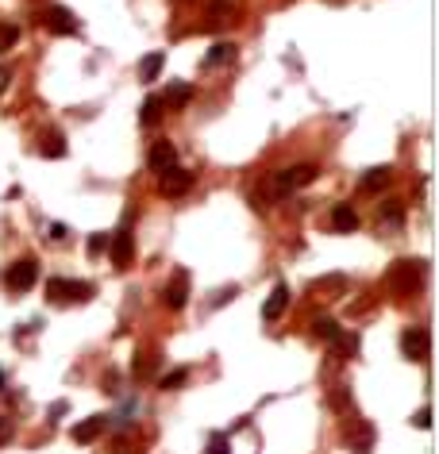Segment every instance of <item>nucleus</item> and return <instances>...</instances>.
Instances as JSON below:
<instances>
[{"instance_id": "f257e3e1", "label": "nucleus", "mask_w": 439, "mask_h": 454, "mask_svg": "<svg viewBox=\"0 0 439 454\" xmlns=\"http://www.w3.org/2000/svg\"><path fill=\"white\" fill-rule=\"evenodd\" d=\"M39 23L50 31V35H78V16L69 8H62V4H50V8H43L39 12Z\"/></svg>"}, {"instance_id": "f03ea898", "label": "nucleus", "mask_w": 439, "mask_h": 454, "mask_svg": "<svg viewBox=\"0 0 439 454\" xmlns=\"http://www.w3.org/2000/svg\"><path fill=\"white\" fill-rule=\"evenodd\" d=\"M35 277H39V266H35V258H23V262H16V266L4 273V285H8L12 293H27L31 285H35Z\"/></svg>"}, {"instance_id": "7ed1b4c3", "label": "nucleus", "mask_w": 439, "mask_h": 454, "mask_svg": "<svg viewBox=\"0 0 439 454\" xmlns=\"http://www.w3.org/2000/svg\"><path fill=\"white\" fill-rule=\"evenodd\" d=\"M316 181V166H289V170H282L278 174V193H293V189H301V185Z\"/></svg>"}, {"instance_id": "20e7f679", "label": "nucleus", "mask_w": 439, "mask_h": 454, "mask_svg": "<svg viewBox=\"0 0 439 454\" xmlns=\"http://www.w3.org/2000/svg\"><path fill=\"white\" fill-rule=\"evenodd\" d=\"M174 162H177V150H174V143H170V139H158V143L150 146V155H146V166H150V170H158V174H162V170H170Z\"/></svg>"}, {"instance_id": "39448f33", "label": "nucleus", "mask_w": 439, "mask_h": 454, "mask_svg": "<svg viewBox=\"0 0 439 454\" xmlns=\"http://www.w3.org/2000/svg\"><path fill=\"white\" fill-rule=\"evenodd\" d=\"M108 254H112V262L116 266H127L131 262V231H120V235H108Z\"/></svg>"}, {"instance_id": "423d86ee", "label": "nucleus", "mask_w": 439, "mask_h": 454, "mask_svg": "<svg viewBox=\"0 0 439 454\" xmlns=\"http://www.w3.org/2000/svg\"><path fill=\"white\" fill-rule=\"evenodd\" d=\"M162 193H170V196H181L189 189V185H193V177L185 174V170H174V166H170V170H162Z\"/></svg>"}, {"instance_id": "0eeeda50", "label": "nucleus", "mask_w": 439, "mask_h": 454, "mask_svg": "<svg viewBox=\"0 0 439 454\" xmlns=\"http://www.w3.org/2000/svg\"><path fill=\"white\" fill-rule=\"evenodd\" d=\"M47 293L50 297H78V300H85V293H93V289H89V285H78V281L54 277V281H47Z\"/></svg>"}, {"instance_id": "6e6552de", "label": "nucleus", "mask_w": 439, "mask_h": 454, "mask_svg": "<svg viewBox=\"0 0 439 454\" xmlns=\"http://www.w3.org/2000/svg\"><path fill=\"white\" fill-rule=\"evenodd\" d=\"M285 304H289V289H285V285H273L270 300L262 304V319H278L285 312Z\"/></svg>"}, {"instance_id": "1a4fd4ad", "label": "nucleus", "mask_w": 439, "mask_h": 454, "mask_svg": "<svg viewBox=\"0 0 439 454\" xmlns=\"http://www.w3.org/2000/svg\"><path fill=\"white\" fill-rule=\"evenodd\" d=\"M189 300V277L185 273H174V285H166V304L170 308H181Z\"/></svg>"}, {"instance_id": "9d476101", "label": "nucleus", "mask_w": 439, "mask_h": 454, "mask_svg": "<svg viewBox=\"0 0 439 454\" xmlns=\"http://www.w3.org/2000/svg\"><path fill=\"white\" fill-rule=\"evenodd\" d=\"M332 227L335 231H354L359 227V216H354L351 204H335L332 208Z\"/></svg>"}, {"instance_id": "9b49d317", "label": "nucleus", "mask_w": 439, "mask_h": 454, "mask_svg": "<svg viewBox=\"0 0 439 454\" xmlns=\"http://www.w3.org/2000/svg\"><path fill=\"white\" fill-rule=\"evenodd\" d=\"M162 62H166V54H162V50L146 54V58L139 62V81H158V73H162Z\"/></svg>"}, {"instance_id": "f8f14e48", "label": "nucleus", "mask_w": 439, "mask_h": 454, "mask_svg": "<svg viewBox=\"0 0 439 454\" xmlns=\"http://www.w3.org/2000/svg\"><path fill=\"white\" fill-rule=\"evenodd\" d=\"M232 58H235V47H232V43H216V47L208 50V58H205V69L224 66V62H232Z\"/></svg>"}, {"instance_id": "ddd939ff", "label": "nucleus", "mask_w": 439, "mask_h": 454, "mask_svg": "<svg viewBox=\"0 0 439 454\" xmlns=\"http://www.w3.org/2000/svg\"><path fill=\"white\" fill-rule=\"evenodd\" d=\"M100 427H104V416H93L85 427H74V439H78V443H89V439L100 435Z\"/></svg>"}, {"instance_id": "4468645a", "label": "nucleus", "mask_w": 439, "mask_h": 454, "mask_svg": "<svg viewBox=\"0 0 439 454\" xmlns=\"http://www.w3.org/2000/svg\"><path fill=\"white\" fill-rule=\"evenodd\" d=\"M189 97H193V89H189V85H170V93L162 97V104L181 108V104H189Z\"/></svg>"}, {"instance_id": "2eb2a0df", "label": "nucleus", "mask_w": 439, "mask_h": 454, "mask_svg": "<svg viewBox=\"0 0 439 454\" xmlns=\"http://www.w3.org/2000/svg\"><path fill=\"white\" fill-rule=\"evenodd\" d=\"M158 108H162V97H146V104H143V112H139V124H155L158 120Z\"/></svg>"}, {"instance_id": "dca6fc26", "label": "nucleus", "mask_w": 439, "mask_h": 454, "mask_svg": "<svg viewBox=\"0 0 439 454\" xmlns=\"http://www.w3.org/2000/svg\"><path fill=\"white\" fill-rule=\"evenodd\" d=\"M385 181H390V170H381V166H378V170H370V174L362 177V189L370 193V189H381Z\"/></svg>"}, {"instance_id": "f3484780", "label": "nucleus", "mask_w": 439, "mask_h": 454, "mask_svg": "<svg viewBox=\"0 0 439 454\" xmlns=\"http://www.w3.org/2000/svg\"><path fill=\"white\" fill-rule=\"evenodd\" d=\"M189 381V370H174V374L162 377V389H177V385H185Z\"/></svg>"}, {"instance_id": "a211bd4d", "label": "nucleus", "mask_w": 439, "mask_h": 454, "mask_svg": "<svg viewBox=\"0 0 439 454\" xmlns=\"http://www.w3.org/2000/svg\"><path fill=\"white\" fill-rule=\"evenodd\" d=\"M405 350H416V354H424V335H416V331H409V335H405Z\"/></svg>"}, {"instance_id": "6ab92c4d", "label": "nucleus", "mask_w": 439, "mask_h": 454, "mask_svg": "<svg viewBox=\"0 0 439 454\" xmlns=\"http://www.w3.org/2000/svg\"><path fill=\"white\" fill-rule=\"evenodd\" d=\"M16 39H20V31H16V27H0V50H4V47H12Z\"/></svg>"}, {"instance_id": "aec40b11", "label": "nucleus", "mask_w": 439, "mask_h": 454, "mask_svg": "<svg viewBox=\"0 0 439 454\" xmlns=\"http://www.w3.org/2000/svg\"><path fill=\"white\" fill-rule=\"evenodd\" d=\"M104 247H108V235H93V239H89V254H93V258H97Z\"/></svg>"}]
</instances>
